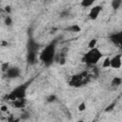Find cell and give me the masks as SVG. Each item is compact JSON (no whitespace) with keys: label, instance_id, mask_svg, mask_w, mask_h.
Returning <instances> with one entry per match:
<instances>
[{"label":"cell","instance_id":"obj_1","mask_svg":"<svg viewBox=\"0 0 122 122\" xmlns=\"http://www.w3.org/2000/svg\"><path fill=\"white\" fill-rule=\"evenodd\" d=\"M102 53L97 48L90 49L89 51L84 55V62L87 63L88 65H95L98 63V61L101 59Z\"/></svg>","mask_w":122,"mask_h":122},{"label":"cell","instance_id":"obj_2","mask_svg":"<svg viewBox=\"0 0 122 122\" xmlns=\"http://www.w3.org/2000/svg\"><path fill=\"white\" fill-rule=\"evenodd\" d=\"M87 81V74L86 73H81V74H76L73 75L71 80H70V85L73 87H80Z\"/></svg>","mask_w":122,"mask_h":122},{"label":"cell","instance_id":"obj_3","mask_svg":"<svg viewBox=\"0 0 122 122\" xmlns=\"http://www.w3.org/2000/svg\"><path fill=\"white\" fill-rule=\"evenodd\" d=\"M122 67V54L118 53L113 55L111 58V68L114 70H118Z\"/></svg>","mask_w":122,"mask_h":122},{"label":"cell","instance_id":"obj_4","mask_svg":"<svg viewBox=\"0 0 122 122\" xmlns=\"http://www.w3.org/2000/svg\"><path fill=\"white\" fill-rule=\"evenodd\" d=\"M53 52H54L53 48H52V47H48V48H46V50L42 52L40 58H41L43 61H45V62L51 61V60H52V58H53V54H54Z\"/></svg>","mask_w":122,"mask_h":122},{"label":"cell","instance_id":"obj_5","mask_svg":"<svg viewBox=\"0 0 122 122\" xmlns=\"http://www.w3.org/2000/svg\"><path fill=\"white\" fill-rule=\"evenodd\" d=\"M102 10V7L100 5H97V6H94L91 9L90 12H89V17L91 20H96L97 17L99 16L100 12Z\"/></svg>","mask_w":122,"mask_h":122},{"label":"cell","instance_id":"obj_6","mask_svg":"<svg viewBox=\"0 0 122 122\" xmlns=\"http://www.w3.org/2000/svg\"><path fill=\"white\" fill-rule=\"evenodd\" d=\"M102 68H103V69L111 68V58H110V57H106V58L102 61Z\"/></svg>","mask_w":122,"mask_h":122},{"label":"cell","instance_id":"obj_7","mask_svg":"<svg viewBox=\"0 0 122 122\" xmlns=\"http://www.w3.org/2000/svg\"><path fill=\"white\" fill-rule=\"evenodd\" d=\"M94 2H95V0H82V1H81V6L84 7V8H89V7H91Z\"/></svg>","mask_w":122,"mask_h":122},{"label":"cell","instance_id":"obj_8","mask_svg":"<svg viewBox=\"0 0 122 122\" xmlns=\"http://www.w3.org/2000/svg\"><path fill=\"white\" fill-rule=\"evenodd\" d=\"M122 5V0H112V7L114 9V10H117L121 7Z\"/></svg>","mask_w":122,"mask_h":122},{"label":"cell","instance_id":"obj_9","mask_svg":"<svg viewBox=\"0 0 122 122\" xmlns=\"http://www.w3.org/2000/svg\"><path fill=\"white\" fill-rule=\"evenodd\" d=\"M96 45H97V40L96 39H92V40H90V42L88 44V48L89 49H93V48H96Z\"/></svg>","mask_w":122,"mask_h":122},{"label":"cell","instance_id":"obj_10","mask_svg":"<svg viewBox=\"0 0 122 122\" xmlns=\"http://www.w3.org/2000/svg\"><path fill=\"white\" fill-rule=\"evenodd\" d=\"M111 40L112 43L114 44H119V34L116 33V34H113L111 36Z\"/></svg>","mask_w":122,"mask_h":122},{"label":"cell","instance_id":"obj_11","mask_svg":"<svg viewBox=\"0 0 122 122\" xmlns=\"http://www.w3.org/2000/svg\"><path fill=\"white\" fill-rule=\"evenodd\" d=\"M121 82H122V80H121L120 77H114V78L112 79V84L113 86H119V85L121 84Z\"/></svg>","mask_w":122,"mask_h":122},{"label":"cell","instance_id":"obj_12","mask_svg":"<svg viewBox=\"0 0 122 122\" xmlns=\"http://www.w3.org/2000/svg\"><path fill=\"white\" fill-rule=\"evenodd\" d=\"M70 30H71V31H73V32H79V31L81 30V28H80L78 25H73V26H71V27L70 28Z\"/></svg>","mask_w":122,"mask_h":122},{"label":"cell","instance_id":"obj_13","mask_svg":"<svg viewBox=\"0 0 122 122\" xmlns=\"http://www.w3.org/2000/svg\"><path fill=\"white\" fill-rule=\"evenodd\" d=\"M86 108H87V106H86V103H85V102L80 103V104L78 105V107H77V109H78L79 112H84V111L86 110Z\"/></svg>","mask_w":122,"mask_h":122},{"label":"cell","instance_id":"obj_14","mask_svg":"<svg viewBox=\"0 0 122 122\" xmlns=\"http://www.w3.org/2000/svg\"><path fill=\"white\" fill-rule=\"evenodd\" d=\"M113 108H114V104L112 103V104H111L108 108H106V110H105V111H106V112H112V111L113 110Z\"/></svg>","mask_w":122,"mask_h":122},{"label":"cell","instance_id":"obj_15","mask_svg":"<svg viewBox=\"0 0 122 122\" xmlns=\"http://www.w3.org/2000/svg\"><path fill=\"white\" fill-rule=\"evenodd\" d=\"M58 61H59V64H60V65H65V63H66V58H65L64 56H61Z\"/></svg>","mask_w":122,"mask_h":122},{"label":"cell","instance_id":"obj_16","mask_svg":"<svg viewBox=\"0 0 122 122\" xmlns=\"http://www.w3.org/2000/svg\"><path fill=\"white\" fill-rule=\"evenodd\" d=\"M0 111H1V112H8V106L2 105V106L0 107Z\"/></svg>","mask_w":122,"mask_h":122},{"label":"cell","instance_id":"obj_17","mask_svg":"<svg viewBox=\"0 0 122 122\" xmlns=\"http://www.w3.org/2000/svg\"><path fill=\"white\" fill-rule=\"evenodd\" d=\"M118 34H119V44L118 45H120L121 48H122V32H120Z\"/></svg>","mask_w":122,"mask_h":122},{"label":"cell","instance_id":"obj_18","mask_svg":"<svg viewBox=\"0 0 122 122\" xmlns=\"http://www.w3.org/2000/svg\"><path fill=\"white\" fill-rule=\"evenodd\" d=\"M6 24H7V25H10V24H11V19H10L9 16L6 18Z\"/></svg>","mask_w":122,"mask_h":122},{"label":"cell","instance_id":"obj_19","mask_svg":"<svg viewBox=\"0 0 122 122\" xmlns=\"http://www.w3.org/2000/svg\"><path fill=\"white\" fill-rule=\"evenodd\" d=\"M5 10H6L7 12H10V7H8V6H7V7L5 8Z\"/></svg>","mask_w":122,"mask_h":122}]
</instances>
